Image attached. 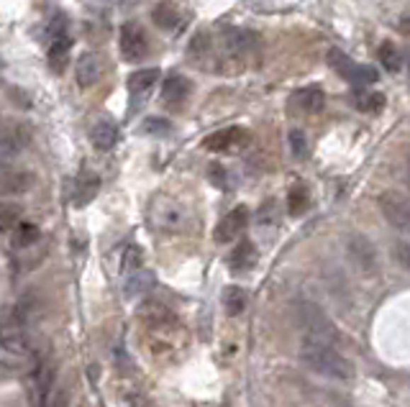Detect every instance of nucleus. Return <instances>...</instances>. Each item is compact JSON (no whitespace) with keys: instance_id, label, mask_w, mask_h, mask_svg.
<instances>
[{"instance_id":"nucleus-1","label":"nucleus","mask_w":410,"mask_h":407,"mask_svg":"<svg viewBox=\"0 0 410 407\" xmlns=\"http://www.w3.org/2000/svg\"><path fill=\"white\" fill-rule=\"evenodd\" d=\"M300 359L305 361L308 369H313V372L321 374V377H329V379H349L351 377L349 359L338 351L336 343H329V340L305 338L303 336Z\"/></svg>"},{"instance_id":"nucleus-2","label":"nucleus","mask_w":410,"mask_h":407,"mask_svg":"<svg viewBox=\"0 0 410 407\" xmlns=\"http://www.w3.org/2000/svg\"><path fill=\"white\" fill-rule=\"evenodd\" d=\"M297 323L303 328L305 338H318V340H329V343H341V336H338L336 326L331 323V318L323 313L316 302H300L297 305Z\"/></svg>"},{"instance_id":"nucleus-3","label":"nucleus","mask_w":410,"mask_h":407,"mask_svg":"<svg viewBox=\"0 0 410 407\" xmlns=\"http://www.w3.org/2000/svg\"><path fill=\"white\" fill-rule=\"evenodd\" d=\"M380 210L392 228L410 236V195L400 190H385L380 195Z\"/></svg>"},{"instance_id":"nucleus-4","label":"nucleus","mask_w":410,"mask_h":407,"mask_svg":"<svg viewBox=\"0 0 410 407\" xmlns=\"http://www.w3.org/2000/svg\"><path fill=\"white\" fill-rule=\"evenodd\" d=\"M149 52V41L139 23H126L121 28V54L126 62H142Z\"/></svg>"},{"instance_id":"nucleus-5","label":"nucleus","mask_w":410,"mask_h":407,"mask_svg":"<svg viewBox=\"0 0 410 407\" xmlns=\"http://www.w3.org/2000/svg\"><path fill=\"white\" fill-rule=\"evenodd\" d=\"M103 72H106V62L95 52H85L74 64V74H77L80 87H93L103 77Z\"/></svg>"},{"instance_id":"nucleus-6","label":"nucleus","mask_w":410,"mask_h":407,"mask_svg":"<svg viewBox=\"0 0 410 407\" xmlns=\"http://www.w3.org/2000/svg\"><path fill=\"white\" fill-rule=\"evenodd\" d=\"M246 221H249V210H246L244 205L234 207V210H231V213L215 226V241H218V243H229V241H234L236 236L246 228Z\"/></svg>"},{"instance_id":"nucleus-7","label":"nucleus","mask_w":410,"mask_h":407,"mask_svg":"<svg viewBox=\"0 0 410 407\" xmlns=\"http://www.w3.org/2000/svg\"><path fill=\"white\" fill-rule=\"evenodd\" d=\"M246 144V131L244 128H223V131H215L213 136L203 141V147L210 149V151H231V149Z\"/></svg>"},{"instance_id":"nucleus-8","label":"nucleus","mask_w":410,"mask_h":407,"mask_svg":"<svg viewBox=\"0 0 410 407\" xmlns=\"http://www.w3.org/2000/svg\"><path fill=\"white\" fill-rule=\"evenodd\" d=\"M349 254H351V259H354V264H357L359 269H364V272H375L377 251H375V246L370 243V239H364V236H354V239L349 241Z\"/></svg>"},{"instance_id":"nucleus-9","label":"nucleus","mask_w":410,"mask_h":407,"mask_svg":"<svg viewBox=\"0 0 410 407\" xmlns=\"http://www.w3.org/2000/svg\"><path fill=\"white\" fill-rule=\"evenodd\" d=\"M226 47H229L231 54H251L256 47H259V39H256L254 31H246V28H229L226 36Z\"/></svg>"},{"instance_id":"nucleus-10","label":"nucleus","mask_w":410,"mask_h":407,"mask_svg":"<svg viewBox=\"0 0 410 407\" xmlns=\"http://www.w3.org/2000/svg\"><path fill=\"white\" fill-rule=\"evenodd\" d=\"M188 95H190V80L182 77V74H172L161 85V101L167 103V105H180Z\"/></svg>"},{"instance_id":"nucleus-11","label":"nucleus","mask_w":410,"mask_h":407,"mask_svg":"<svg viewBox=\"0 0 410 407\" xmlns=\"http://www.w3.org/2000/svg\"><path fill=\"white\" fill-rule=\"evenodd\" d=\"M90 141H93V147L98 151H110V149L118 144V126H115L113 120H101V123H95L93 134H90Z\"/></svg>"},{"instance_id":"nucleus-12","label":"nucleus","mask_w":410,"mask_h":407,"mask_svg":"<svg viewBox=\"0 0 410 407\" xmlns=\"http://www.w3.org/2000/svg\"><path fill=\"white\" fill-rule=\"evenodd\" d=\"M152 285H154V274L136 269V272H128L126 285H123V294H126L128 300H136V297L147 294L152 290Z\"/></svg>"},{"instance_id":"nucleus-13","label":"nucleus","mask_w":410,"mask_h":407,"mask_svg":"<svg viewBox=\"0 0 410 407\" xmlns=\"http://www.w3.org/2000/svg\"><path fill=\"white\" fill-rule=\"evenodd\" d=\"M295 103L303 113L313 115V113H321L323 110V105H326V95H323L321 87L308 85V87H303V90H297L295 93Z\"/></svg>"},{"instance_id":"nucleus-14","label":"nucleus","mask_w":410,"mask_h":407,"mask_svg":"<svg viewBox=\"0 0 410 407\" xmlns=\"http://www.w3.org/2000/svg\"><path fill=\"white\" fill-rule=\"evenodd\" d=\"M329 64L334 72H338L343 80L349 82H359V64L357 62H351L341 49H331L329 52Z\"/></svg>"},{"instance_id":"nucleus-15","label":"nucleus","mask_w":410,"mask_h":407,"mask_svg":"<svg viewBox=\"0 0 410 407\" xmlns=\"http://www.w3.org/2000/svg\"><path fill=\"white\" fill-rule=\"evenodd\" d=\"M156 80H159V69H156V67L139 69V72H134L131 77H128L126 87H128V93L142 95V93H149V90L156 85Z\"/></svg>"},{"instance_id":"nucleus-16","label":"nucleus","mask_w":410,"mask_h":407,"mask_svg":"<svg viewBox=\"0 0 410 407\" xmlns=\"http://www.w3.org/2000/svg\"><path fill=\"white\" fill-rule=\"evenodd\" d=\"M31 185H34V177L28 172H11V174H3V177H0V193H6V195L26 193Z\"/></svg>"},{"instance_id":"nucleus-17","label":"nucleus","mask_w":410,"mask_h":407,"mask_svg":"<svg viewBox=\"0 0 410 407\" xmlns=\"http://www.w3.org/2000/svg\"><path fill=\"white\" fill-rule=\"evenodd\" d=\"M67 54H69V39L67 36L52 39L47 59H49V64H52L54 72H64V67H67Z\"/></svg>"},{"instance_id":"nucleus-18","label":"nucleus","mask_w":410,"mask_h":407,"mask_svg":"<svg viewBox=\"0 0 410 407\" xmlns=\"http://www.w3.org/2000/svg\"><path fill=\"white\" fill-rule=\"evenodd\" d=\"M152 18H154L156 26L164 28V31H169V28H175L177 23H180V13H177V8L172 6L169 0H164V3H159V6L154 8Z\"/></svg>"},{"instance_id":"nucleus-19","label":"nucleus","mask_w":410,"mask_h":407,"mask_svg":"<svg viewBox=\"0 0 410 407\" xmlns=\"http://www.w3.org/2000/svg\"><path fill=\"white\" fill-rule=\"evenodd\" d=\"M39 236H41L39 228H36L34 223H18V226L13 228V239H11V243H13L16 248H28L39 241Z\"/></svg>"},{"instance_id":"nucleus-20","label":"nucleus","mask_w":410,"mask_h":407,"mask_svg":"<svg viewBox=\"0 0 410 407\" xmlns=\"http://www.w3.org/2000/svg\"><path fill=\"white\" fill-rule=\"evenodd\" d=\"M98 190H101V180L95 177L93 172L82 174L80 180H77V205H85V202H90L98 195Z\"/></svg>"},{"instance_id":"nucleus-21","label":"nucleus","mask_w":410,"mask_h":407,"mask_svg":"<svg viewBox=\"0 0 410 407\" xmlns=\"http://www.w3.org/2000/svg\"><path fill=\"white\" fill-rule=\"evenodd\" d=\"M354 105L362 113H380L385 108V95L382 93H359L354 98Z\"/></svg>"},{"instance_id":"nucleus-22","label":"nucleus","mask_w":410,"mask_h":407,"mask_svg":"<svg viewBox=\"0 0 410 407\" xmlns=\"http://www.w3.org/2000/svg\"><path fill=\"white\" fill-rule=\"evenodd\" d=\"M21 223V207L16 202H0V234L13 231Z\"/></svg>"},{"instance_id":"nucleus-23","label":"nucleus","mask_w":410,"mask_h":407,"mask_svg":"<svg viewBox=\"0 0 410 407\" xmlns=\"http://www.w3.org/2000/svg\"><path fill=\"white\" fill-rule=\"evenodd\" d=\"M223 305L229 315H239L246 307V292L241 287H229L223 292Z\"/></svg>"},{"instance_id":"nucleus-24","label":"nucleus","mask_w":410,"mask_h":407,"mask_svg":"<svg viewBox=\"0 0 410 407\" xmlns=\"http://www.w3.org/2000/svg\"><path fill=\"white\" fill-rule=\"evenodd\" d=\"M308 202H310V197H308V190H305V187H292V190H290V195H287L290 215L305 213V210H308Z\"/></svg>"},{"instance_id":"nucleus-25","label":"nucleus","mask_w":410,"mask_h":407,"mask_svg":"<svg viewBox=\"0 0 410 407\" xmlns=\"http://www.w3.org/2000/svg\"><path fill=\"white\" fill-rule=\"evenodd\" d=\"M251 261H254V246H251L249 241H241L236 251L231 254V267L234 269H246L251 267Z\"/></svg>"},{"instance_id":"nucleus-26","label":"nucleus","mask_w":410,"mask_h":407,"mask_svg":"<svg viewBox=\"0 0 410 407\" xmlns=\"http://www.w3.org/2000/svg\"><path fill=\"white\" fill-rule=\"evenodd\" d=\"M380 62H382L385 69H390V72H397L400 64H403V57L397 54L395 44L392 41H385L382 47H380Z\"/></svg>"},{"instance_id":"nucleus-27","label":"nucleus","mask_w":410,"mask_h":407,"mask_svg":"<svg viewBox=\"0 0 410 407\" xmlns=\"http://www.w3.org/2000/svg\"><path fill=\"white\" fill-rule=\"evenodd\" d=\"M21 151V144L11 136H0V167H6L11 161L18 156Z\"/></svg>"},{"instance_id":"nucleus-28","label":"nucleus","mask_w":410,"mask_h":407,"mask_svg":"<svg viewBox=\"0 0 410 407\" xmlns=\"http://www.w3.org/2000/svg\"><path fill=\"white\" fill-rule=\"evenodd\" d=\"M142 259H144V254H142V248L139 246H131L123 251V259H121V267H123V272H136V269L142 267Z\"/></svg>"},{"instance_id":"nucleus-29","label":"nucleus","mask_w":410,"mask_h":407,"mask_svg":"<svg viewBox=\"0 0 410 407\" xmlns=\"http://www.w3.org/2000/svg\"><path fill=\"white\" fill-rule=\"evenodd\" d=\"M142 131L144 134H149V136H164V134L172 131V123L164 120V118H147L142 123Z\"/></svg>"},{"instance_id":"nucleus-30","label":"nucleus","mask_w":410,"mask_h":407,"mask_svg":"<svg viewBox=\"0 0 410 407\" xmlns=\"http://www.w3.org/2000/svg\"><path fill=\"white\" fill-rule=\"evenodd\" d=\"M290 149H292V154H295L297 159H305V156H308L310 147L303 131H290Z\"/></svg>"},{"instance_id":"nucleus-31","label":"nucleus","mask_w":410,"mask_h":407,"mask_svg":"<svg viewBox=\"0 0 410 407\" xmlns=\"http://www.w3.org/2000/svg\"><path fill=\"white\" fill-rule=\"evenodd\" d=\"M210 49V36L205 34V31H198L195 36H193V41H190L188 52L193 54V57H203V54H208Z\"/></svg>"},{"instance_id":"nucleus-32","label":"nucleus","mask_w":410,"mask_h":407,"mask_svg":"<svg viewBox=\"0 0 410 407\" xmlns=\"http://www.w3.org/2000/svg\"><path fill=\"white\" fill-rule=\"evenodd\" d=\"M67 34V18L64 16H54V21L49 23V36L52 39H59V36Z\"/></svg>"},{"instance_id":"nucleus-33","label":"nucleus","mask_w":410,"mask_h":407,"mask_svg":"<svg viewBox=\"0 0 410 407\" xmlns=\"http://www.w3.org/2000/svg\"><path fill=\"white\" fill-rule=\"evenodd\" d=\"M210 180H213V185H218V187H226V172H223V167L221 164H210Z\"/></svg>"},{"instance_id":"nucleus-34","label":"nucleus","mask_w":410,"mask_h":407,"mask_svg":"<svg viewBox=\"0 0 410 407\" xmlns=\"http://www.w3.org/2000/svg\"><path fill=\"white\" fill-rule=\"evenodd\" d=\"M395 254H397V259H400V264L410 269V243H397Z\"/></svg>"},{"instance_id":"nucleus-35","label":"nucleus","mask_w":410,"mask_h":407,"mask_svg":"<svg viewBox=\"0 0 410 407\" xmlns=\"http://www.w3.org/2000/svg\"><path fill=\"white\" fill-rule=\"evenodd\" d=\"M405 182H408V187H410V161H408V169H405Z\"/></svg>"},{"instance_id":"nucleus-36","label":"nucleus","mask_w":410,"mask_h":407,"mask_svg":"<svg viewBox=\"0 0 410 407\" xmlns=\"http://www.w3.org/2000/svg\"><path fill=\"white\" fill-rule=\"evenodd\" d=\"M3 67H6V62H3V57H0V72H3Z\"/></svg>"},{"instance_id":"nucleus-37","label":"nucleus","mask_w":410,"mask_h":407,"mask_svg":"<svg viewBox=\"0 0 410 407\" xmlns=\"http://www.w3.org/2000/svg\"><path fill=\"white\" fill-rule=\"evenodd\" d=\"M408 67H410V62H408Z\"/></svg>"}]
</instances>
